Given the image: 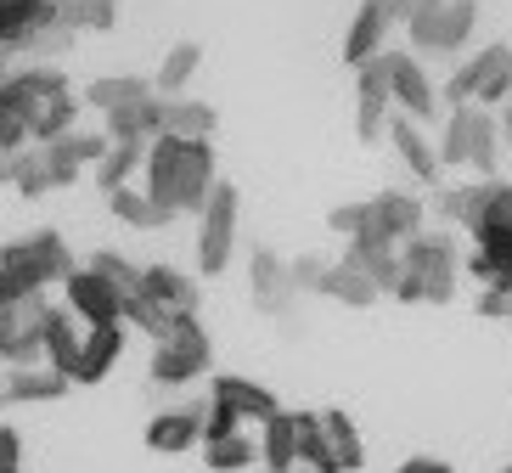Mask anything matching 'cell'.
<instances>
[{
	"label": "cell",
	"mask_w": 512,
	"mask_h": 473,
	"mask_svg": "<svg viewBox=\"0 0 512 473\" xmlns=\"http://www.w3.org/2000/svg\"><path fill=\"white\" fill-rule=\"evenodd\" d=\"M141 169H147V186H141V192H147L169 220H175V214H197L209 203L214 181H220V175H214V141L152 136Z\"/></svg>",
	"instance_id": "6da1fadb"
},
{
	"label": "cell",
	"mask_w": 512,
	"mask_h": 473,
	"mask_svg": "<svg viewBox=\"0 0 512 473\" xmlns=\"http://www.w3.org/2000/svg\"><path fill=\"white\" fill-rule=\"evenodd\" d=\"M456 276H462V254L445 231H417L406 248H400V282H394V299L400 305H445L456 293Z\"/></svg>",
	"instance_id": "7a4b0ae2"
},
{
	"label": "cell",
	"mask_w": 512,
	"mask_h": 473,
	"mask_svg": "<svg viewBox=\"0 0 512 473\" xmlns=\"http://www.w3.org/2000/svg\"><path fill=\"white\" fill-rule=\"evenodd\" d=\"M479 29V0H422L406 17L411 34V57H462L467 40Z\"/></svg>",
	"instance_id": "3957f363"
},
{
	"label": "cell",
	"mask_w": 512,
	"mask_h": 473,
	"mask_svg": "<svg viewBox=\"0 0 512 473\" xmlns=\"http://www.w3.org/2000/svg\"><path fill=\"white\" fill-rule=\"evenodd\" d=\"M0 276H12L23 293H46L51 282L74 276V254L57 231H34V237H17L0 248Z\"/></svg>",
	"instance_id": "277c9868"
},
{
	"label": "cell",
	"mask_w": 512,
	"mask_h": 473,
	"mask_svg": "<svg viewBox=\"0 0 512 473\" xmlns=\"http://www.w3.org/2000/svg\"><path fill=\"white\" fill-rule=\"evenodd\" d=\"M451 107H507L512 102V46H484L462 62L445 85Z\"/></svg>",
	"instance_id": "5b68a950"
},
{
	"label": "cell",
	"mask_w": 512,
	"mask_h": 473,
	"mask_svg": "<svg viewBox=\"0 0 512 473\" xmlns=\"http://www.w3.org/2000/svg\"><path fill=\"white\" fill-rule=\"evenodd\" d=\"M209 361H214V344H209V333H203V321L197 316H181L175 327H169L158 344H152V383H192V378H203L209 372Z\"/></svg>",
	"instance_id": "8992f818"
},
{
	"label": "cell",
	"mask_w": 512,
	"mask_h": 473,
	"mask_svg": "<svg viewBox=\"0 0 512 473\" xmlns=\"http://www.w3.org/2000/svg\"><path fill=\"white\" fill-rule=\"evenodd\" d=\"M231 248H237V186L214 181L209 203L197 209V265H203V276L226 271Z\"/></svg>",
	"instance_id": "52a82bcc"
},
{
	"label": "cell",
	"mask_w": 512,
	"mask_h": 473,
	"mask_svg": "<svg viewBox=\"0 0 512 473\" xmlns=\"http://www.w3.org/2000/svg\"><path fill=\"white\" fill-rule=\"evenodd\" d=\"M46 293H29V299H12L0 310V361L6 367H40V327H46Z\"/></svg>",
	"instance_id": "ba28073f"
},
{
	"label": "cell",
	"mask_w": 512,
	"mask_h": 473,
	"mask_svg": "<svg viewBox=\"0 0 512 473\" xmlns=\"http://www.w3.org/2000/svg\"><path fill=\"white\" fill-rule=\"evenodd\" d=\"M422 220H428L422 198H411V192H377V198H366V231L361 237L389 243V248H406L422 231Z\"/></svg>",
	"instance_id": "9c48e42d"
},
{
	"label": "cell",
	"mask_w": 512,
	"mask_h": 473,
	"mask_svg": "<svg viewBox=\"0 0 512 473\" xmlns=\"http://www.w3.org/2000/svg\"><path fill=\"white\" fill-rule=\"evenodd\" d=\"M389 102L400 107V119L411 124H428L439 113V96H434V79L411 51H389Z\"/></svg>",
	"instance_id": "30bf717a"
},
{
	"label": "cell",
	"mask_w": 512,
	"mask_h": 473,
	"mask_svg": "<svg viewBox=\"0 0 512 473\" xmlns=\"http://www.w3.org/2000/svg\"><path fill=\"white\" fill-rule=\"evenodd\" d=\"M355 136L361 141H383V130H389L394 119V102H389V51L383 57H372L366 68H355Z\"/></svg>",
	"instance_id": "8fae6325"
},
{
	"label": "cell",
	"mask_w": 512,
	"mask_h": 473,
	"mask_svg": "<svg viewBox=\"0 0 512 473\" xmlns=\"http://www.w3.org/2000/svg\"><path fill=\"white\" fill-rule=\"evenodd\" d=\"M136 299H147V305H158L169 321L181 316H197V282L186 271H175V265H141V282H136Z\"/></svg>",
	"instance_id": "7c38bea8"
},
{
	"label": "cell",
	"mask_w": 512,
	"mask_h": 473,
	"mask_svg": "<svg viewBox=\"0 0 512 473\" xmlns=\"http://www.w3.org/2000/svg\"><path fill=\"white\" fill-rule=\"evenodd\" d=\"M62 288H68V305H62V310H68L74 321H85V327H107V321H119V299H124V293L107 288L96 271L74 265V276H68Z\"/></svg>",
	"instance_id": "4fadbf2b"
},
{
	"label": "cell",
	"mask_w": 512,
	"mask_h": 473,
	"mask_svg": "<svg viewBox=\"0 0 512 473\" xmlns=\"http://www.w3.org/2000/svg\"><path fill=\"white\" fill-rule=\"evenodd\" d=\"M248 299H254V310H265V316H282L293 310V282H287V260H276L271 248H259L254 260H248Z\"/></svg>",
	"instance_id": "5bb4252c"
},
{
	"label": "cell",
	"mask_w": 512,
	"mask_h": 473,
	"mask_svg": "<svg viewBox=\"0 0 512 473\" xmlns=\"http://www.w3.org/2000/svg\"><path fill=\"white\" fill-rule=\"evenodd\" d=\"M119 355H124V321L85 327V344H79V361H74V372H68V383H102Z\"/></svg>",
	"instance_id": "9a60e30c"
},
{
	"label": "cell",
	"mask_w": 512,
	"mask_h": 473,
	"mask_svg": "<svg viewBox=\"0 0 512 473\" xmlns=\"http://www.w3.org/2000/svg\"><path fill=\"white\" fill-rule=\"evenodd\" d=\"M214 113L209 102H192V96H158V136H181V141H214Z\"/></svg>",
	"instance_id": "2e32d148"
},
{
	"label": "cell",
	"mask_w": 512,
	"mask_h": 473,
	"mask_svg": "<svg viewBox=\"0 0 512 473\" xmlns=\"http://www.w3.org/2000/svg\"><path fill=\"white\" fill-rule=\"evenodd\" d=\"M79 344H85V333H79V321L68 316L62 305L46 310V327H40V361H46L57 378H68L79 361Z\"/></svg>",
	"instance_id": "e0dca14e"
},
{
	"label": "cell",
	"mask_w": 512,
	"mask_h": 473,
	"mask_svg": "<svg viewBox=\"0 0 512 473\" xmlns=\"http://www.w3.org/2000/svg\"><path fill=\"white\" fill-rule=\"evenodd\" d=\"M259 468L265 473H293L299 468V417L276 412L259 423Z\"/></svg>",
	"instance_id": "ac0fdd59"
},
{
	"label": "cell",
	"mask_w": 512,
	"mask_h": 473,
	"mask_svg": "<svg viewBox=\"0 0 512 473\" xmlns=\"http://www.w3.org/2000/svg\"><path fill=\"white\" fill-rule=\"evenodd\" d=\"M214 400H220V406H231V412H237L242 423H265V417H276V412H282V406H276V395L265 389V383L237 378V372H226V378H214Z\"/></svg>",
	"instance_id": "d6986e66"
},
{
	"label": "cell",
	"mask_w": 512,
	"mask_h": 473,
	"mask_svg": "<svg viewBox=\"0 0 512 473\" xmlns=\"http://www.w3.org/2000/svg\"><path fill=\"white\" fill-rule=\"evenodd\" d=\"M383 136H389L394 147H400V158H406V169L417 175V181H428V186H434L439 175H445V169H439V158H434V141L422 136V124H411V119H400V113H394Z\"/></svg>",
	"instance_id": "ffe728a7"
},
{
	"label": "cell",
	"mask_w": 512,
	"mask_h": 473,
	"mask_svg": "<svg viewBox=\"0 0 512 473\" xmlns=\"http://www.w3.org/2000/svg\"><path fill=\"white\" fill-rule=\"evenodd\" d=\"M62 395H68V378H57L51 367H17L0 383L6 406H46V400H62Z\"/></svg>",
	"instance_id": "44dd1931"
},
{
	"label": "cell",
	"mask_w": 512,
	"mask_h": 473,
	"mask_svg": "<svg viewBox=\"0 0 512 473\" xmlns=\"http://www.w3.org/2000/svg\"><path fill=\"white\" fill-rule=\"evenodd\" d=\"M74 85L62 79V85H51L46 96H40V107H34V130H29V141L34 147H51L57 136H68L74 130Z\"/></svg>",
	"instance_id": "7402d4cb"
},
{
	"label": "cell",
	"mask_w": 512,
	"mask_h": 473,
	"mask_svg": "<svg viewBox=\"0 0 512 473\" xmlns=\"http://www.w3.org/2000/svg\"><path fill=\"white\" fill-rule=\"evenodd\" d=\"M203 412H158L147 423V451H164V457H181L203 440Z\"/></svg>",
	"instance_id": "603a6c76"
},
{
	"label": "cell",
	"mask_w": 512,
	"mask_h": 473,
	"mask_svg": "<svg viewBox=\"0 0 512 473\" xmlns=\"http://www.w3.org/2000/svg\"><path fill=\"white\" fill-rule=\"evenodd\" d=\"M383 51H389V23L361 0V12H355V23H349V34H344V62L349 68H366V62L383 57Z\"/></svg>",
	"instance_id": "cb8c5ba5"
},
{
	"label": "cell",
	"mask_w": 512,
	"mask_h": 473,
	"mask_svg": "<svg viewBox=\"0 0 512 473\" xmlns=\"http://www.w3.org/2000/svg\"><path fill=\"white\" fill-rule=\"evenodd\" d=\"M484 113L479 107H451V119H445V136H439V169L445 164H467L473 158V136H479Z\"/></svg>",
	"instance_id": "d4e9b609"
},
{
	"label": "cell",
	"mask_w": 512,
	"mask_h": 473,
	"mask_svg": "<svg viewBox=\"0 0 512 473\" xmlns=\"http://www.w3.org/2000/svg\"><path fill=\"white\" fill-rule=\"evenodd\" d=\"M107 141H152L158 136V96H147V102H130V107H113V113H102Z\"/></svg>",
	"instance_id": "484cf974"
},
{
	"label": "cell",
	"mask_w": 512,
	"mask_h": 473,
	"mask_svg": "<svg viewBox=\"0 0 512 473\" xmlns=\"http://www.w3.org/2000/svg\"><path fill=\"white\" fill-rule=\"evenodd\" d=\"M484 198H490V181H479V186H451V192H439V198H434V209H439V220H445V226L473 231V226L484 220Z\"/></svg>",
	"instance_id": "4316f807"
},
{
	"label": "cell",
	"mask_w": 512,
	"mask_h": 473,
	"mask_svg": "<svg viewBox=\"0 0 512 473\" xmlns=\"http://www.w3.org/2000/svg\"><path fill=\"white\" fill-rule=\"evenodd\" d=\"M321 440H327L338 473H355L366 462V445H361V434H355V423H349L344 412H321Z\"/></svg>",
	"instance_id": "83f0119b"
},
{
	"label": "cell",
	"mask_w": 512,
	"mask_h": 473,
	"mask_svg": "<svg viewBox=\"0 0 512 473\" xmlns=\"http://www.w3.org/2000/svg\"><path fill=\"white\" fill-rule=\"evenodd\" d=\"M141 158H147V141H107V153L96 158V181H102V192L130 186V175L141 169Z\"/></svg>",
	"instance_id": "f1b7e54d"
},
{
	"label": "cell",
	"mask_w": 512,
	"mask_h": 473,
	"mask_svg": "<svg viewBox=\"0 0 512 473\" xmlns=\"http://www.w3.org/2000/svg\"><path fill=\"white\" fill-rule=\"evenodd\" d=\"M197 62H203V46H192V40H181V46H169L164 51V68H158V79H152V96H181L186 85H192L197 74Z\"/></svg>",
	"instance_id": "f546056e"
},
{
	"label": "cell",
	"mask_w": 512,
	"mask_h": 473,
	"mask_svg": "<svg viewBox=\"0 0 512 473\" xmlns=\"http://www.w3.org/2000/svg\"><path fill=\"white\" fill-rule=\"evenodd\" d=\"M321 293H327V299H338V305H349V310L377 305V288H372V282H366V276L355 271L349 260L327 265V276H321Z\"/></svg>",
	"instance_id": "4dcf8cb0"
},
{
	"label": "cell",
	"mask_w": 512,
	"mask_h": 473,
	"mask_svg": "<svg viewBox=\"0 0 512 473\" xmlns=\"http://www.w3.org/2000/svg\"><path fill=\"white\" fill-rule=\"evenodd\" d=\"M107 209L119 214L124 226H136V231H158V226H169V214L158 209V203H152L147 192H136V186H119V192H107Z\"/></svg>",
	"instance_id": "1f68e13d"
},
{
	"label": "cell",
	"mask_w": 512,
	"mask_h": 473,
	"mask_svg": "<svg viewBox=\"0 0 512 473\" xmlns=\"http://www.w3.org/2000/svg\"><path fill=\"white\" fill-rule=\"evenodd\" d=\"M152 96V79H136V74H119V79H96L91 91H85V102L102 107V113H113V107H130V102H147Z\"/></svg>",
	"instance_id": "d6a6232c"
},
{
	"label": "cell",
	"mask_w": 512,
	"mask_h": 473,
	"mask_svg": "<svg viewBox=\"0 0 512 473\" xmlns=\"http://www.w3.org/2000/svg\"><path fill=\"white\" fill-rule=\"evenodd\" d=\"M299 417V468L304 473H338L327 440H321V412H293Z\"/></svg>",
	"instance_id": "836d02e7"
},
{
	"label": "cell",
	"mask_w": 512,
	"mask_h": 473,
	"mask_svg": "<svg viewBox=\"0 0 512 473\" xmlns=\"http://www.w3.org/2000/svg\"><path fill=\"white\" fill-rule=\"evenodd\" d=\"M203 462H209L214 473H242V468H254L259 462V445L248 440V434H231V440L203 445Z\"/></svg>",
	"instance_id": "e575fe53"
},
{
	"label": "cell",
	"mask_w": 512,
	"mask_h": 473,
	"mask_svg": "<svg viewBox=\"0 0 512 473\" xmlns=\"http://www.w3.org/2000/svg\"><path fill=\"white\" fill-rule=\"evenodd\" d=\"M12 186L23 192V198H40V192H51V175H46V158H40V147H23V153H17Z\"/></svg>",
	"instance_id": "d590c367"
},
{
	"label": "cell",
	"mask_w": 512,
	"mask_h": 473,
	"mask_svg": "<svg viewBox=\"0 0 512 473\" xmlns=\"http://www.w3.org/2000/svg\"><path fill=\"white\" fill-rule=\"evenodd\" d=\"M85 271H96L107 288H119V293H136V282H141V265H130L124 254H96Z\"/></svg>",
	"instance_id": "8d00e7d4"
},
{
	"label": "cell",
	"mask_w": 512,
	"mask_h": 473,
	"mask_svg": "<svg viewBox=\"0 0 512 473\" xmlns=\"http://www.w3.org/2000/svg\"><path fill=\"white\" fill-rule=\"evenodd\" d=\"M203 445H214V440H231V434H242V417L231 412V406H220V400H209V412H203Z\"/></svg>",
	"instance_id": "74e56055"
},
{
	"label": "cell",
	"mask_w": 512,
	"mask_h": 473,
	"mask_svg": "<svg viewBox=\"0 0 512 473\" xmlns=\"http://www.w3.org/2000/svg\"><path fill=\"white\" fill-rule=\"evenodd\" d=\"M479 226H507L512 231V181H490V198H484Z\"/></svg>",
	"instance_id": "f35d334b"
},
{
	"label": "cell",
	"mask_w": 512,
	"mask_h": 473,
	"mask_svg": "<svg viewBox=\"0 0 512 473\" xmlns=\"http://www.w3.org/2000/svg\"><path fill=\"white\" fill-rule=\"evenodd\" d=\"M327 226L338 231V237H349V243H355V237L366 231V198H361V203H344V209H332Z\"/></svg>",
	"instance_id": "ab89813d"
},
{
	"label": "cell",
	"mask_w": 512,
	"mask_h": 473,
	"mask_svg": "<svg viewBox=\"0 0 512 473\" xmlns=\"http://www.w3.org/2000/svg\"><path fill=\"white\" fill-rule=\"evenodd\" d=\"M321 276H327V260H316V254H304V260L287 265V282H293V293H299V288L321 293Z\"/></svg>",
	"instance_id": "60d3db41"
},
{
	"label": "cell",
	"mask_w": 512,
	"mask_h": 473,
	"mask_svg": "<svg viewBox=\"0 0 512 473\" xmlns=\"http://www.w3.org/2000/svg\"><path fill=\"white\" fill-rule=\"evenodd\" d=\"M119 23V0H79V29H113Z\"/></svg>",
	"instance_id": "b9f144b4"
},
{
	"label": "cell",
	"mask_w": 512,
	"mask_h": 473,
	"mask_svg": "<svg viewBox=\"0 0 512 473\" xmlns=\"http://www.w3.org/2000/svg\"><path fill=\"white\" fill-rule=\"evenodd\" d=\"M479 316L484 321H512V293L507 288H484L479 293Z\"/></svg>",
	"instance_id": "7bdbcfd3"
},
{
	"label": "cell",
	"mask_w": 512,
	"mask_h": 473,
	"mask_svg": "<svg viewBox=\"0 0 512 473\" xmlns=\"http://www.w3.org/2000/svg\"><path fill=\"white\" fill-rule=\"evenodd\" d=\"M366 6H372V12L383 17V23H406V17L417 12L422 0H366Z\"/></svg>",
	"instance_id": "ee69618b"
},
{
	"label": "cell",
	"mask_w": 512,
	"mask_h": 473,
	"mask_svg": "<svg viewBox=\"0 0 512 473\" xmlns=\"http://www.w3.org/2000/svg\"><path fill=\"white\" fill-rule=\"evenodd\" d=\"M12 299H29V293H23V288H17V282H12V276H0V310H6V305H12Z\"/></svg>",
	"instance_id": "f6af8a7d"
},
{
	"label": "cell",
	"mask_w": 512,
	"mask_h": 473,
	"mask_svg": "<svg viewBox=\"0 0 512 473\" xmlns=\"http://www.w3.org/2000/svg\"><path fill=\"white\" fill-rule=\"evenodd\" d=\"M428 462H434V457H411V462H400L394 473H428Z\"/></svg>",
	"instance_id": "bcb514c9"
},
{
	"label": "cell",
	"mask_w": 512,
	"mask_h": 473,
	"mask_svg": "<svg viewBox=\"0 0 512 473\" xmlns=\"http://www.w3.org/2000/svg\"><path fill=\"white\" fill-rule=\"evenodd\" d=\"M12 79V51H0V85Z\"/></svg>",
	"instance_id": "7dc6e473"
},
{
	"label": "cell",
	"mask_w": 512,
	"mask_h": 473,
	"mask_svg": "<svg viewBox=\"0 0 512 473\" xmlns=\"http://www.w3.org/2000/svg\"><path fill=\"white\" fill-rule=\"evenodd\" d=\"M428 473H456L451 462H428Z\"/></svg>",
	"instance_id": "c3c4849f"
},
{
	"label": "cell",
	"mask_w": 512,
	"mask_h": 473,
	"mask_svg": "<svg viewBox=\"0 0 512 473\" xmlns=\"http://www.w3.org/2000/svg\"><path fill=\"white\" fill-rule=\"evenodd\" d=\"M0 473H23V468H0Z\"/></svg>",
	"instance_id": "681fc988"
},
{
	"label": "cell",
	"mask_w": 512,
	"mask_h": 473,
	"mask_svg": "<svg viewBox=\"0 0 512 473\" xmlns=\"http://www.w3.org/2000/svg\"><path fill=\"white\" fill-rule=\"evenodd\" d=\"M501 473H512V468H501Z\"/></svg>",
	"instance_id": "f907efd6"
},
{
	"label": "cell",
	"mask_w": 512,
	"mask_h": 473,
	"mask_svg": "<svg viewBox=\"0 0 512 473\" xmlns=\"http://www.w3.org/2000/svg\"><path fill=\"white\" fill-rule=\"evenodd\" d=\"M293 473H304V468H293Z\"/></svg>",
	"instance_id": "816d5d0a"
},
{
	"label": "cell",
	"mask_w": 512,
	"mask_h": 473,
	"mask_svg": "<svg viewBox=\"0 0 512 473\" xmlns=\"http://www.w3.org/2000/svg\"><path fill=\"white\" fill-rule=\"evenodd\" d=\"M0 406H6V400H0Z\"/></svg>",
	"instance_id": "f5cc1de1"
},
{
	"label": "cell",
	"mask_w": 512,
	"mask_h": 473,
	"mask_svg": "<svg viewBox=\"0 0 512 473\" xmlns=\"http://www.w3.org/2000/svg\"><path fill=\"white\" fill-rule=\"evenodd\" d=\"M507 327H512V321H507Z\"/></svg>",
	"instance_id": "db71d44e"
}]
</instances>
